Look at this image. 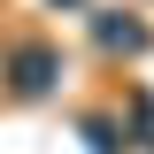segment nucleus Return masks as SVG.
I'll use <instances>...</instances> for the list:
<instances>
[{"label": "nucleus", "mask_w": 154, "mask_h": 154, "mask_svg": "<svg viewBox=\"0 0 154 154\" xmlns=\"http://www.w3.org/2000/svg\"><path fill=\"white\" fill-rule=\"evenodd\" d=\"M54 77H62V54L46 38H23L16 54H8V93H46Z\"/></svg>", "instance_id": "f257e3e1"}]
</instances>
